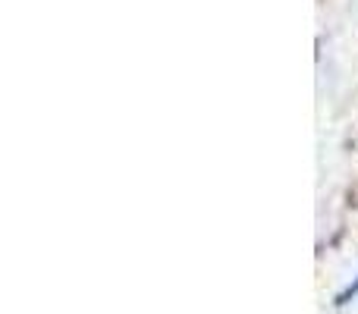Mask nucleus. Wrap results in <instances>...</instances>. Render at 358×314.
Here are the masks:
<instances>
[{
  "instance_id": "nucleus-1",
  "label": "nucleus",
  "mask_w": 358,
  "mask_h": 314,
  "mask_svg": "<svg viewBox=\"0 0 358 314\" xmlns=\"http://www.w3.org/2000/svg\"><path fill=\"white\" fill-rule=\"evenodd\" d=\"M355 292H358V280H355V283H352V286H349V290H346V292H340V299H336V305H346V302H349V299H352V296H355Z\"/></svg>"
}]
</instances>
